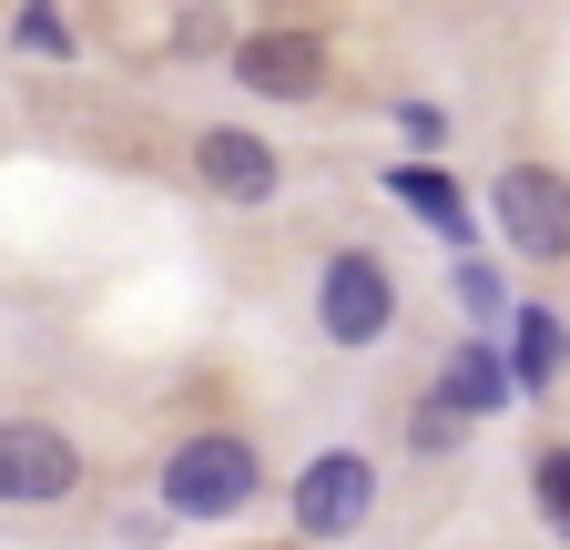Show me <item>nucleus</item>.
<instances>
[{
	"instance_id": "1",
	"label": "nucleus",
	"mask_w": 570,
	"mask_h": 550,
	"mask_svg": "<svg viewBox=\"0 0 570 550\" xmlns=\"http://www.w3.org/2000/svg\"><path fill=\"white\" fill-rule=\"evenodd\" d=\"M255 490H265V459H255V439H235V429H204V439H184V449L164 459V510H174V520H235Z\"/></svg>"
},
{
	"instance_id": "2",
	"label": "nucleus",
	"mask_w": 570,
	"mask_h": 550,
	"mask_svg": "<svg viewBox=\"0 0 570 550\" xmlns=\"http://www.w3.org/2000/svg\"><path fill=\"white\" fill-rule=\"evenodd\" d=\"M316 326L336 336V347H377V336L397 326V286H387V265L367 245L326 255V275H316Z\"/></svg>"
},
{
	"instance_id": "3",
	"label": "nucleus",
	"mask_w": 570,
	"mask_h": 550,
	"mask_svg": "<svg viewBox=\"0 0 570 550\" xmlns=\"http://www.w3.org/2000/svg\"><path fill=\"white\" fill-rule=\"evenodd\" d=\"M71 490H82V449H71L61 429H41V419H0V500L51 510Z\"/></svg>"
},
{
	"instance_id": "4",
	"label": "nucleus",
	"mask_w": 570,
	"mask_h": 550,
	"mask_svg": "<svg viewBox=\"0 0 570 550\" xmlns=\"http://www.w3.org/2000/svg\"><path fill=\"white\" fill-rule=\"evenodd\" d=\"M489 204H499V235H510L520 255H540V265L570 255V184H560L550 164H510Z\"/></svg>"
},
{
	"instance_id": "5",
	"label": "nucleus",
	"mask_w": 570,
	"mask_h": 550,
	"mask_svg": "<svg viewBox=\"0 0 570 550\" xmlns=\"http://www.w3.org/2000/svg\"><path fill=\"white\" fill-rule=\"evenodd\" d=\"M367 510H377V469L356 459V449H326V459L296 469V530L306 540H346Z\"/></svg>"
},
{
	"instance_id": "6",
	"label": "nucleus",
	"mask_w": 570,
	"mask_h": 550,
	"mask_svg": "<svg viewBox=\"0 0 570 550\" xmlns=\"http://www.w3.org/2000/svg\"><path fill=\"white\" fill-rule=\"evenodd\" d=\"M235 82L265 102H306L326 82V41L316 31H255V41H235Z\"/></svg>"
},
{
	"instance_id": "7",
	"label": "nucleus",
	"mask_w": 570,
	"mask_h": 550,
	"mask_svg": "<svg viewBox=\"0 0 570 550\" xmlns=\"http://www.w3.org/2000/svg\"><path fill=\"white\" fill-rule=\"evenodd\" d=\"M194 174L225 194V204H265L275 194V154L255 144V132H204V144H194Z\"/></svg>"
},
{
	"instance_id": "8",
	"label": "nucleus",
	"mask_w": 570,
	"mask_h": 550,
	"mask_svg": "<svg viewBox=\"0 0 570 550\" xmlns=\"http://www.w3.org/2000/svg\"><path fill=\"white\" fill-rule=\"evenodd\" d=\"M428 407H449V419H489V407H510V367L489 357V336H469V347L439 367V397Z\"/></svg>"
},
{
	"instance_id": "9",
	"label": "nucleus",
	"mask_w": 570,
	"mask_h": 550,
	"mask_svg": "<svg viewBox=\"0 0 570 550\" xmlns=\"http://www.w3.org/2000/svg\"><path fill=\"white\" fill-rule=\"evenodd\" d=\"M387 194L407 204V215H428V225H439L449 245H469V204H459V184H449V174H428V164H397V174H387Z\"/></svg>"
},
{
	"instance_id": "10",
	"label": "nucleus",
	"mask_w": 570,
	"mask_h": 550,
	"mask_svg": "<svg viewBox=\"0 0 570 550\" xmlns=\"http://www.w3.org/2000/svg\"><path fill=\"white\" fill-rule=\"evenodd\" d=\"M560 377V316H520V347H510V387H550Z\"/></svg>"
},
{
	"instance_id": "11",
	"label": "nucleus",
	"mask_w": 570,
	"mask_h": 550,
	"mask_svg": "<svg viewBox=\"0 0 570 550\" xmlns=\"http://www.w3.org/2000/svg\"><path fill=\"white\" fill-rule=\"evenodd\" d=\"M540 520L570 540V449H550V459H540Z\"/></svg>"
},
{
	"instance_id": "12",
	"label": "nucleus",
	"mask_w": 570,
	"mask_h": 550,
	"mask_svg": "<svg viewBox=\"0 0 570 550\" xmlns=\"http://www.w3.org/2000/svg\"><path fill=\"white\" fill-rule=\"evenodd\" d=\"M459 306H469V316H499V275H489V265H459Z\"/></svg>"
}]
</instances>
